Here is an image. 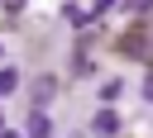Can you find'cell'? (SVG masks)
<instances>
[{
  "label": "cell",
  "mask_w": 153,
  "mask_h": 138,
  "mask_svg": "<svg viewBox=\"0 0 153 138\" xmlns=\"http://www.w3.org/2000/svg\"><path fill=\"white\" fill-rule=\"evenodd\" d=\"M0 5H5L10 14H14V10H24V0H0Z\"/></svg>",
  "instance_id": "cell-7"
},
{
  "label": "cell",
  "mask_w": 153,
  "mask_h": 138,
  "mask_svg": "<svg viewBox=\"0 0 153 138\" xmlns=\"http://www.w3.org/2000/svg\"><path fill=\"white\" fill-rule=\"evenodd\" d=\"M29 138H53V124H48V114H43V109H33V114H29Z\"/></svg>",
  "instance_id": "cell-3"
},
{
  "label": "cell",
  "mask_w": 153,
  "mask_h": 138,
  "mask_svg": "<svg viewBox=\"0 0 153 138\" xmlns=\"http://www.w3.org/2000/svg\"><path fill=\"white\" fill-rule=\"evenodd\" d=\"M14 86H19V71H14V67H0V100H5Z\"/></svg>",
  "instance_id": "cell-4"
},
{
  "label": "cell",
  "mask_w": 153,
  "mask_h": 138,
  "mask_svg": "<svg viewBox=\"0 0 153 138\" xmlns=\"http://www.w3.org/2000/svg\"><path fill=\"white\" fill-rule=\"evenodd\" d=\"M129 5H134V10H148V5H153V0H129Z\"/></svg>",
  "instance_id": "cell-9"
},
{
  "label": "cell",
  "mask_w": 153,
  "mask_h": 138,
  "mask_svg": "<svg viewBox=\"0 0 153 138\" xmlns=\"http://www.w3.org/2000/svg\"><path fill=\"white\" fill-rule=\"evenodd\" d=\"M0 138H29V133H10V128H0Z\"/></svg>",
  "instance_id": "cell-8"
},
{
  "label": "cell",
  "mask_w": 153,
  "mask_h": 138,
  "mask_svg": "<svg viewBox=\"0 0 153 138\" xmlns=\"http://www.w3.org/2000/svg\"><path fill=\"white\" fill-rule=\"evenodd\" d=\"M120 95H124V81H120V76H115V81H105V86H100V100H120Z\"/></svg>",
  "instance_id": "cell-5"
},
{
  "label": "cell",
  "mask_w": 153,
  "mask_h": 138,
  "mask_svg": "<svg viewBox=\"0 0 153 138\" xmlns=\"http://www.w3.org/2000/svg\"><path fill=\"white\" fill-rule=\"evenodd\" d=\"M91 128H96L100 138H115V133H120V114H115V109H100V114L91 119Z\"/></svg>",
  "instance_id": "cell-1"
},
{
  "label": "cell",
  "mask_w": 153,
  "mask_h": 138,
  "mask_svg": "<svg viewBox=\"0 0 153 138\" xmlns=\"http://www.w3.org/2000/svg\"><path fill=\"white\" fill-rule=\"evenodd\" d=\"M53 95H57V81H53V76H38V81H33V105H48Z\"/></svg>",
  "instance_id": "cell-2"
},
{
  "label": "cell",
  "mask_w": 153,
  "mask_h": 138,
  "mask_svg": "<svg viewBox=\"0 0 153 138\" xmlns=\"http://www.w3.org/2000/svg\"><path fill=\"white\" fill-rule=\"evenodd\" d=\"M143 100H148V105H153V71H148V76H143Z\"/></svg>",
  "instance_id": "cell-6"
}]
</instances>
